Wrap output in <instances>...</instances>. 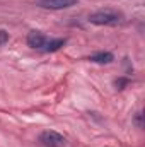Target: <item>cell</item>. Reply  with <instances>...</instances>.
<instances>
[{
    "label": "cell",
    "mask_w": 145,
    "mask_h": 147,
    "mask_svg": "<svg viewBox=\"0 0 145 147\" xmlns=\"http://www.w3.org/2000/svg\"><path fill=\"white\" fill-rule=\"evenodd\" d=\"M123 19H125V16L114 9H101L89 16V22H92L96 26H118L123 22Z\"/></svg>",
    "instance_id": "6da1fadb"
},
{
    "label": "cell",
    "mask_w": 145,
    "mask_h": 147,
    "mask_svg": "<svg viewBox=\"0 0 145 147\" xmlns=\"http://www.w3.org/2000/svg\"><path fill=\"white\" fill-rule=\"evenodd\" d=\"M39 140L43 142V146L46 147H63L67 144V139L62 134L55 132V130H44L39 135Z\"/></svg>",
    "instance_id": "7a4b0ae2"
},
{
    "label": "cell",
    "mask_w": 145,
    "mask_h": 147,
    "mask_svg": "<svg viewBox=\"0 0 145 147\" xmlns=\"http://www.w3.org/2000/svg\"><path fill=\"white\" fill-rule=\"evenodd\" d=\"M77 3L79 0H38V5L48 10H63V9H70Z\"/></svg>",
    "instance_id": "3957f363"
},
{
    "label": "cell",
    "mask_w": 145,
    "mask_h": 147,
    "mask_svg": "<svg viewBox=\"0 0 145 147\" xmlns=\"http://www.w3.org/2000/svg\"><path fill=\"white\" fill-rule=\"evenodd\" d=\"M26 43H28V46H31L34 50H43V46L46 45V36L41 31H31L26 38Z\"/></svg>",
    "instance_id": "277c9868"
},
{
    "label": "cell",
    "mask_w": 145,
    "mask_h": 147,
    "mask_svg": "<svg viewBox=\"0 0 145 147\" xmlns=\"http://www.w3.org/2000/svg\"><path fill=\"white\" fill-rule=\"evenodd\" d=\"M89 60L94 62V63H99V65H108V63H111L114 60V55L109 53V51H97V53L91 55Z\"/></svg>",
    "instance_id": "5b68a950"
},
{
    "label": "cell",
    "mask_w": 145,
    "mask_h": 147,
    "mask_svg": "<svg viewBox=\"0 0 145 147\" xmlns=\"http://www.w3.org/2000/svg\"><path fill=\"white\" fill-rule=\"evenodd\" d=\"M65 43H67V39H65V38L46 39V45L43 46V50H44V51H48V53H53V51H58L62 46H65Z\"/></svg>",
    "instance_id": "8992f818"
},
{
    "label": "cell",
    "mask_w": 145,
    "mask_h": 147,
    "mask_svg": "<svg viewBox=\"0 0 145 147\" xmlns=\"http://www.w3.org/2000/svg\"><path fill=\"white\" fill-rule=\"evenodd\" d=\"M128 82H130V80H128L126 77H119V79H116V80H114V86H116V89H119V91H121V89H125V86H126Z\"/></svg>",
    "instance_id": "52a82bcc"
},
{
    "label": "cell",
    "mask_w": 145,
    "mask_h": 147,
    "mask_svg": "<svg viewBox=\"0 0 145 147\" xmlns=\"http://www.w3.org/2000/svg\"><path fill=\"white\" fill-rule=\"evenodd\" d=\"M9 41V33L7 31H3V29H0V46L2 45H5Z\"/></svg>",
    "instance_id": "ba28073f"
},
{
    "label": "cell",
    "mask_w": 145,
    "mask_h": 147,
    "mask_svg": "<svg viewBox=\"0 0 145 147\" xmlns=\"http://www.w3.org/2000/svg\"><path fill=\"white\" fill-rule=\"evenodd\" d=\"M135 123H137V127H138V128H142V127H144V123H142V111H138V113L135 115Z\"/></svg>",
    "instance_id": "9c48e42d"
}]
</instances>
